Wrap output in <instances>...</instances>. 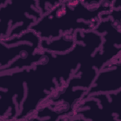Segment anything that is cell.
<instances>
[{"instance_id": "1", "label": "cell", "mask_w": 121, "mask_h": 121, "mask_svg": "<svg viewBox=\"0 0 121 121\" xmlns=\"http://www.w3.org/2000/svg\"><path fill=\"white\" fill-rule=\"evenodd\" d=\"M120 67L121 57L103 66L81 100L93 95L109 94L121 90Z\"/></svg>"}]
</instances>
